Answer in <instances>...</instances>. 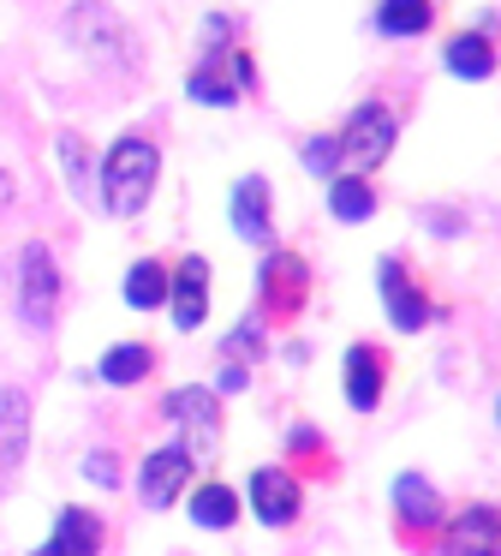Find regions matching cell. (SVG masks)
Wrapping results in <instances>:
<instances>
[{
  "instance_id": "5bb4252c",
  "label": "cell",
  "mask_w": 501,
  "mask_h": 556,
  "mask_svg": "<svg viewBox=\"0 0 501 556\" xmlns=\"http://www.w3.org/2000/svg\"><path fill=\"white\" fill-rule=\"evenodd\" d=\"M233 233L251 245H269L274 240V204H269V180L262 174H245V180L233 186Z\"/></svg>"
},
{
  "instance_id": "7402d4cb",
  "label": "cell",
  "mask_w": 501,
  "mask_h": 556,
  "mask_svg": "<svg viewBox=\"0 0 501 556\" xmlns=\"http://www.w3.org/2000/svg\"><path fill=\"white\" fill-rule=\"evenodd\" d=\"M185 90H191V102H203V109H233L239 102V85L221 73V54H203V61L191 66Z\"/></svg>"
},
{
  "instance_id": "4dcf8cb0",
  "label": "cell",
  "mask_w": 501,
  "mask_h": 556,
  "mask_svg": "<svg viewBox=\"0 0 501 556\" xmlns=\"http://www.w3.org/2000/svg\"><path fill=\"white\" fill-rule=\"evenodd\" d=\"M12 204V174H0V210Z\"/></svg>"
},
{
  "instance_id": "cb8c5ba5",
  "label": "cell",
  "mask_w": 501,
  "mask_h": 556,
  "mask_svg": "<svg viewBox=\"0 0 501 556\" xmlns=\"http://www.w3.org/2000/svg\"><path fill=\"white\" fill-rule=\"evenodd\" d=\"M298 162H305V174H317V180H334V174H341V138H329V132L305 138V144H298Z\"/></svg>"
},
{
  "instance_id": "d4e9b609",
  "label": "cell",
  "mask_w": 501,
  "mask_h": 556,
  "mask_svg": "<svg viewBox=\"0 0 501 556\" xmlns=\"http://www.w3.org/2000/svg\"><path fill=\"white\" fill-rule=\"evenodd\" d=\"M60 168H66L72 192H84V180H90V156H84V144L72 132H60Z\"/></svg>"
},
{
  "instance_id": "f546056e",
  "label": "cell",
  "mask_w": 501,
  "mask_h": 556,
  "mask_svg": "<svg viewBox=\"0 0 501 556\" xmlns=\"http://www.w3.org/2000/svg\"><path fill=\"white\" fill-rule=\"evenodd\" d=\"M293 448H298V455H305V448H322V437H310V425H298V431H293Z\"/></svg>"
},
{
  "instance_id": "9c48e42d",
  "label": "cell",
  "mask_w": 501,
  "mask_h": 556,
  "mask_svg": "<svg viewBox=\"0 0 501 556\" xmlns=\"http://www.w3.org/2000/svg\"><path fill=\"white\" fill-rule=\"evenodd\" d=\"M441 556H501V508H460V520L441 527Z\"/></svg>"
},
{
  "instance_id": "83f0119b",
  "label": "cell",
  "mask_w": 501,
  "mask_h": 556,
  "mask_svg": "<svg viewBox=\"0 0 501 556\" xmlns=\"http://www.w3.org/2000/svg\"><path fill=\"white\" fill-rule=\"evenodd\" d=\"M215 383H221V395H239V389L251 383V365L245 359H227L221 371H215Z\"/></svg>"
},
{
  "instance_id": "1f68e13d",
  "label": "cell",
  "mask_w": 501,
  "mask_h": 556,
  "mask_svg": "<svg viewBox=\"0 0 501 556\" xmlns=\"http://www.w3.org/2000/svg\"><path fill=\"white\" fill-rule=\"evenodd\" d=\"M496 419H501V407H496Z\"/></svg>"
},
{
  "instance_id": "7c38bea8",
  "label": "cell",
  "mask_w": 501,
  "mask_h": 556,
  "mask_svg": "<svg viewBox=\"0 0 501 556\" xmlns=\"http://www.w3.org/2000/svg\"><path fill=\"white\" fill-rule=\"evenodd\" d=\"M341 383H346V407L352 413H376L382 407V389H388V353L382 348H346V371H341Z\"/></svg>"
},
{
  "instance_id": "4316f807",
  "label": "cell",
  "mask_w": 501,
  "mask_h": 556,
  "mask_svg": "<svg viewBox=\"0 0 501 556\" xmlns=\"http://www.w3.org/2000/svg\"><path fill=\"white\" fill-rule=\"evenodd\" d=\"M84 472H90V484H102V491H114V484H119V460L107 455V448H95V455H84Z\"/></svg>"
},
{
  "instance_id": "7a4b0ae2",
  "label": "cell",
  "mask_w": 501,
  "mask_h": 556,
  "mask_svg": "<svg viewBox=\"0 0 501 556\" xmlns=\"http://www.w3.org/2000/svg\"><path fill=\"white\" fill-rule=\"evenodd\" d=\"M12 288H18V317L30 324V336H48L60 317V269L48 257L42 240H30L12 264Z\"/></svg>"
},
{
  "instance_id": "484cf974",
  "label": "cell",
  "mask_w": 501,
  "mask_h": 556,
  "mask_svg": "<svg viewBox=\"0 0 501 556\" xmlns=\"http://www.w3.org/2000/svg\"><path fill=\"white\" fill-rule=\"evenodd\" d=\"M262 353H269V341H262V329L245 317V324L227 336V359H245V365H251V359H262Z\"/></svg>"
},
{
  "instance_id": "ba28073f",
  "label": "cell",
  "mask_w": 501,
  "mask_h": 556,
  "mask_svg": "<svg viewBox=\"0 0 501 556\" xmlns=\"http://www.w3.org/2000/svg\"><path fill=\"white\" fill-rule=\"evenodd\" d=\"M191 467H197V460H191L179 443H174V448H155V455L138 467V503H143V508H174L179 496H185Z\"/></svg>"
},
{
  "instance_id": "5b68a950",
  "label": "cell",
  "mask_w": 501,
  "mask_h": 556,
  "mask_svg": "<svg viewBox=\"0 0 501 556\" xmlns=\"http://www.w3.org/2000/svg\"><path fill=\"white\" fill-rule=\"evenodd\" d=\"M376 281H382V312H388V324L400 329V336H418V329L436 317V312H429V300H424V288L412 281V269H406L400 257H382Z\"/></svg>"
},
{
  "instance_id": "8992f818",
  "label": "cell",
  "mask_w": 501,
  "mask_h": 556,
  "mask_svg": "<svg viewBox=\"0 0 501 556\" xmlns=\"http://www.w3.org/2000/svg\"><path fill=\"white\" fill-rule=\"evenodd\" d=\"M245 503L262 527H293L298 508H305V491H298V479L286 467H257L245 484Z\"/></svg>"
},
{
  "instance_id": "ffe728a7",
  "label": "cell",
  "mask_w": 501,
  "mask_h": 556,
  "mask_svg": "<svg viewBox=\"0 0 501 556\" xmlns=\"http://www.w3.org/2000/svg\"><path fill=\"white\" fill-rule=\"evenodd\" d=\"M233 520H239V491H227L221 479H209V484H197V491H191V527L227 532Z\"/></svg>"
},
{
  "instance_id": "2e32d148",
  "label": "cell",
  "mask_w": 501,
  "mask_h": 556,
  "mask_svg": "<svg viewBox=\"0 0 501 556\" xmlns=\"http://www.w3.org/2000/svg\"><path fill=\"white\" fill-rule=\"evenodd\" d=\"M66 30H72V42H78V49H90V54L131 49V37L119 30V18L107 13V7H78V13H66Z\"/></svg>"
},
{
  "instance_id": "9a60e30c",
  "label": "cell",
  "mask_w": 501,
  "mask_h": 556,
  "mask_svg": "<svg viewBox=\"0 0 501 556\" xmlns=\"http://www.w3.org/2000/svg\"><path fill=\"white\" fill-rule=\"evenodd\" d=\"M394 515H400V527H412V532H436L441 527L436 484H429L424 472H400V479H394Z\"/></svg>"
},
{
  "instance_id": "3957f363",
  "label": "cell",
  "mask_w": 501,
  "mask_h": 556,
  "mask_svg": "<svg viewBox=\"0 0 501 556\" xmlns=\"http://www.w3.org/2000/svg\"><path fill=\"white\" fill-rule=\"evenodd\" d=\"M167 419L185 425V455L191 460H215L221 455V395L215 389H174V395L162 401Z\"/></svg>"
},
{
  "instance_id": "ac0fdd59",
  "label": "cell",
  "mask_w": 501,
  "mask_h": 556,
  "mask_svg": "<svg viewBox=\"0 0 501 556\" xmlns=\"http://www.w3.org/2000/svg\"><path fill=\"white\" fill-rule=\"evenodd\" d=\"M150 371H155V353L143 348V341H119V348H107L102 359H95V377H102L107 389H131Z\"/></svg>"
},
{
  "instance_id": "52a82bcc",
  "label": "cell",
  "mask_w": 501,
  "mask_h": 556,
  "mask_svg": "<svg viewBox=\"0 0 501 556\" xmlns=\"http://www.w3.org/2000/svg\"><path fill=\"white\" fill-rule=\"evenodd\" d=\"M257 281H262V300H269V317H274V324H286V317H293L298 305H305V293H310V269H305V257L274 252V245H269V257H262Z\"/></svg>"
},
{
  "instance_id": "6da1fadb",
  "label": "cell",
  "mask_w": 501,
  "mask_h": 556,
  "mask_svg": "<svg viewBox=\"0 0 501 556\" xmlns=\"http://www.w3.org/2000/svg\"><path fill=\"white\" fill-rule=\"evenodd\" d=\"M155 174H162V150L150 138L138 132L114 138L102 156V210L107 216H138L155 192Z\"/></svg>"
},
{
  "instance_id": "30bf717a",
  "label": "cell",
  "mask_w": 501,
  "mask_h": 556,
  "mask_svg": "<svg viewBox=\"0 0 501 556\" xmlns=\"http://www.w3.org/2000/svg\"><path fill=\"white\" fill-rule=\"evenodd\" d=\"M30 455V395L18 383H0V491L18 479Z\"/></svg>"
},
{
  "instance_id": "277c9868",
  "label": "cell",
  "mask_w": 501,
  "mask_h": 556,
  "mask_svg": "<svg viewBox=\"0 0 501 556\" xmlns=\"http://www.w3.org/2000/svg\"><path fill=\"white\" fill-rule=\"evenodd\" d=\"M394 138H400L394 109L364 102V109H352V121H346V132H341V162H352L358 174H370V168H382V162L394 156Z\"/></svg>"
},
{
  "instance_id": "44dd1931",
  "label": "cell",
  "mask_w": 501,
  "mask_h": 556,
  "mask_svg": "<svg viewBox=\"0 0 501 556\" xmlns=\"http://www.w3.org/2000/svg\"><path fill=\"white\" fill-rule=\"evenodd\" d=\"M429 25H436V0H376L382 37H424Z\"/></svg>"
},
{
  "instance_id": "d6986e66",
  "label": "cell",
  "mask_w": 501,
  "mask_h": 556,
  "mask_svg": "<svg viewBox=\"0 0 501 556\" xmlns=\"http://www.w3.org/2000/svg\"><path fill=\"white\" fill-rule=\"evenodd\" d=\"M329 210L334 222H370L376 216V192H370V174H334L329 180Z\"/></svg>"
},
{
  "instance_id": "e0dca14e",
  "label": "cell",
  "mask_w": 501,
  "mask_h": 556,
  "mask_svg": "<svg viewBox=\"0 0 501 556\" xmlns=\"http://www.w3.org/2000/svg\"><path fill=\"white\" fill-rule=\"evenodd\" d=\"M441 61H448V73L465 78V85H484V78H496V66H501L496 61V42H489L484 30H460Z\"/></svg>"
},
{
  "instance_id": "603a6c76",
  "label": "cell",
  "mask_w": 501,
  "mask_h": 556,
  "mask_svg": "<svg viewBox=\"0 0 501 556\" xmlns=\"http://www.w3.org/2000/svg\"><path fill=\"white\" fill-rule=\"evenodd\" d=\"M126 305H131V312H155V305H167V264H155V257L131 264V276H126Z\"/></svg>"
},
{
  "instance_id": "8fae6325",
  "label": "cell",
  "mask_w": 501,
  "mask_h": 556,
  "mask_svg": "<svg viewBox=\"0 0 501 556\" xmlns=\"http://www.w3.org/2000/svg\"><path fill=\"white\" fill-rule=\"evenodd\" d=\"M102 539H107V527H102L95 508H60L54 532H48L30 556H102Z\"/></svg>"
},
{
  "instance_id": "4fadbf2b",
  "label": "cell",
  "mask_w": 501,
  "mask_h": 556,
  "mask_svg": "<svg viewBox=\"0 0 501 556\" xmlns=\"http://www.w3.org/2000/svg\"><path fill=\"white\" fill-rule=\"evenodd\" d=\"M167 312H174V329H203V317H209V257H185L179 276H167Z\"/></svg>"
},
{
  "instance_id": "f1b7e54d",
  "label": "cell",
  "mask_w": 501,
  "mask_h": 556,
  "mask_svg": "<svg viewBox=\"0 0 501 556\" xmlns=\"http://www.w3.org/2000/svg\"><path fill=\"white\" fill-rule=\"evenodd\" d=\"M233 85H239V90L257 85V66H251V54H239V49H233Z\"/></svg>"
}]
</instances>
